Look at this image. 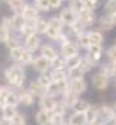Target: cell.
<instances>
[{
  "label": "cell",
  "mask_w": 116,
  "mask_h": 125,
  "mask_svg": "<svg viewBox=\"0 0 116 125\" xmlns=\"http://www.w3.org/2000/svg\"><path fill=\"white\" fill-rule=\"evenodd\" d=\"M100 73L105 74L107 79L113 76V64H103L102 68H100Z\"/></svg>",
  "instance_id": "42"
},
{
  "label": "cell",
  "mask_w": 116,
  "mask_h": 125,
  "mask_svg": "<svg viewBox=\"0 0 116 125\" xmlns=\"http://www.w3.org/2000/svg\"><path fill=\"white\" fill-rule=\"evenodd\" d=\"M7 6L13 13H22L23 7L26 6V0H10Z\"/></svg>",
  "instance_id": "20"
},
{
  "label": "cell",
  "mask_w": 116,
  "mask_h": 125,
  "mask_svg": "<svg viewBox=\"0 0 116 125\" xmlns=\"http://www.w3.org/2000/svg\"><path fill=\"white\" fill-rule=\"evenodd\" d=\"M62 6V0H49V9L51 10H58Z\"/></svg>",
  "instance_id": "52"
},
{
  "label": "cell",
  "mask_w": 116,
  "mask_h": 125,
  "mask_svg": "<svg viewBox=\"0 0 116 125\" xmlns=\"http://www.w3.org/2000/svg\"><path fill=\"white\" fill-rule=\"evenodd\" d=\"M23 50H25V47H18V48H12V50H9V57H10V60L20 62L22 54H23Z\"/></svg>",
  "instance_id": "29"
},
{
  "label": "cell",
  "mask_w": 116,
  "mask_h": 125,
  "mask_svg": "<svg viewBox=\"0 0 116 125\" xmlns=\"http://www.w3.org/2000/svg\"><path fill=\"white\" fill-rule=\"evenodd\" d=\"M81 61V57L80 55H76V57H71V58H67L65 60V65H67V70L70 68H74V67H78Z\"/></svg>",
  "instance_id": "37"
},
{
  "label": "cell",
  "mask_w": 116,
  "mask_h": 125,
  "mask_svg": "<svg viewBox=\"0 0 116 125\" xmlns=\"http://www.w3.org/2000/svg\"><path fill=\"white\" fill-rule=\"evenodd\" d=\"M9 1L10 0H1V3H4V4H9Z\"/></svg>",
  "instance_id": "57"
},
{
  "label": "cell",
  "mask_w": 116,
  "mask_h": 125,
  "mask_svg": "<svg viewBox=\"0 0 116 125\" xmlns=\"http://www.w3.org/2000/svg\"><path fill=\"white\" fill-rule=\"evenodd\" d=\"M62 102L67 105V106H70V108H73L77 102H78V99H80V94L77 93V92H74V90H71L70 87L65 90V93L62 94Z\"/></svg>",
  "instance_id": "12"
},
{
  "label": "cell",
  "mask_w": 116,
  "mask_h": 125,
  "mask_svg": "<svg viewBox=\"0 0 116 125\" xmlns=\"http://www.w3.org/2000/svg\"><path fill=\"white\" fill-rule=\"evenodd\" d=\"M115 116H116V106H115Z\"/></svg>",
  "instance_id": "58"
},
{
  "label": "cell",
  "mask_w": 116,
  "mask_h": 125,
  "mask_svg": "<svg viewBox=\"0 0 116 125\" xmlns=\"http://www.w3.org/2000/svg\"><path fill=\"white\" fill-rule=\"evenodd\" d=\"M22 16H23V19L25 21H36L38 18H41V15H39V10H38V7L32 3H26V6L23 7V12L20 13Z\"/></svg>",
  "instance_id": "6"
},
{
  "label": "cell",
  "mask_w": 116,
  "mask_h": 125,
  "mask_svg": "<svg viewBox=\"0 0 116 125\" xmlns=\"http://www.w3.org/2000/svg\"><path fill=\"white\" fill-rule=\"evenodd\" d=\"M48 28V19H44V18H38L35 21V33L38 35H45Z\"/></svg>",
  "instance_id": "21"
},
{
  "label": "cell",
  "mask_w": 116,
  "mask_h": 125,
  "mask_svg": "<svg viewBox=\"0 0 116 125\" xmlns=\"http://www.w3.org/2000/svg\"><path fill=\"white\" fill-rule=\"evenodd\" d=\"M105 10H106V15H110V16L116 13V0H107L105 4Z\"/></svg>",
  "instance_id": "41"
},
{
  "label": "cell",
  "mask_w": 116,
  "mask_h": 125,
  "mask_svg": "<svg viewBox=\"0 0 116 125\" xmlns=\"http://www.w3.org/2000/svg\"><path fill=\"white\" fill-rule=\"evenodd\" d=\"M33 4L38 7L39 12H49V0H33Z\"/></svg>",
  "instance_id": "35"
},
{
  "label": "cell",
  "mask_w": 116,
  "mask_h": 125,
  "mask_svg": "<svg viewBox=\"0 0 116 125\" xmlns=\"http://www.w3.org/2000/svg\"><path fill=\"white\" fill-rule=\"evenodd\" d=\"M99 112H100V108L97 106H90V109L86 112L87 116V122H94V121H99Z\"/></svg>",
  "instance_id": "26"
},
{
  "label": "cell",
  "mask_w": 116,
  "mask_h": 125,
  "mask_svg": "<svg viewBox=\"0 0 116 125\" xmlns=\"http://www.w3.org/2000/svg\"><path fill=\"white\" fill-rule=\"evenodd\" d=\"M67 108H68V106H67L64 102H58L57 105H55V108H54L52 112H54V114H58V115H64L65 111H67Z\"/></svg>",
  "instance_id": "46"
},
{
  "label": "cell",
  "mask_w": 116,
  "mask_h": 125,
  "mask_svg": "<svg viewBox=\"0 0 116 125\" xmlns=\"http://www.w3.org/2000/svg\"><path fill=\"white\" fill-rule=\"evenodd\" d=\"M99 118H102V124H105V122H109V121H112V119L115 118V111H113L110 106H107V105H103V106L100 108Z\"/></svg>",
  "instance_id": "15"
},
{
  "label": "cell",
  "mask_w": 116,
  "mask_h": 125,
  "mask_svg": "<svg viewBox=\"0 0 116 125\" xmlns=\"http://www.w3.org/2000/svg\"><path fill=\"white\" fill-rule=\"evenodd\" d=\"M0 92H1V87H0Z\"/></svg>",
  "instance_id": "59"
},
{
  "label": "cell",
  "mask_w": 116,
  "mask_h": 125,
  "mask_svg": "<svg viewBox=\"0 0 116 125\" xmlns=\"http://www.w3.org/2000/svg\"><path fill=\"white\" fill-rule=\"evenodd\" d=\"M113 125H116V124H113Z\"/></svg>",
  "instance_id": "61"
},
{
  "label": "cell",
  "mask_w": 116,
  "mask_h": 125,
  "mask_svg": "<svg viewBox=\"0 0 116 125\" xmlns=\"http://www.w3.org/2000/svg\"><path fill=\"white\" fill-rule=\"evenodd\" d=\"M83 1H84V0H83Z\"/></svg>",
  "instance_id": "62"
},
{
  "label": "cell",
  "mask_w": 116,
  "mask_h": 125,
  "mask_svg": "<svg viewBox=\"0 0 116 125\" xmlns=\"http://www.w3.org/2000/svg\"><path fill=\"white\" fill-rule=\"evenodd\" d=\"M62 1H65V0H62Z\"/></svg>",
  "instance_id": "60"
},
{
  "label": "cell",
  "mask_w": 116,
  "mask_h": 125,
  "mask_svg": "<svg viewBox=\"0 0 116 125\" xmlns=\"http://www.w3.org/2000/svg\"><path fill=\"white\" fill-rule=\"evenodd\" d=\"M55 41H57L58 44H59V47H61V45H64L65 42H68V41H70V36H68V33L62 32V33H61V35L58 36V38L55 39Z\"/></svg>",
  "instance_id": "50"
},
{
  "label": "cell",
  "mask_w": 116,
  "mask_h": 125,
  "mask_svg": "<svg viewBox=\"0 0 116 125\" xmlns=\"http://www.w3.org/2000/svg\"><path fill=\"white\" fill-rule=\"evenodd\" d=\"M99 3H100L99 0H84V6L90 10H96L99 7Z\"/></svg>",
  "instance_id": "48"
},
{
  "label": "cell",
  "mask_w": 116,
  "mask_h": 125,
  "mask_svg": "<svg viewBox=\"0 0 116 125\" xmlns=\"http://www.w3.org/2000/svg\"><path fill=\"white\" fill-rule=\"evenodd\" d=\"M78 48L80 47L77 44H74L73 41H68V42H65L64 45L59 47V54H61V57H64L67 60V58L78 55Z\"/></svg>",
  "instance_id": "4"
},
{
  "label": "cell",
  "mask_w": 116,
  "mask_h": 125,
  "mask_svg": "<svg viewBox=\"0 0 116 125\" xmlns=\"http://www.w3.org/2000/svg\"><path fill=\"white\" fill-rule=\"evenodd\" d=\"M78 21H80L81 23H84L86 26H90V25H93V23H94V21H96V16H94V10H90V9L84 7L81 12H78Z\"/></svg>",
  "instance_id": "10"
},
{
  "label": "cell",
  "mask_w": 116,
  "mask_h": 125,
  "mask_svg": "<svg viewBox=\"0 0 116 125\" xmlns=\"http://www.w3.org/2000/svg\"><path fill=\"white\" fill-rule=\"evenodd\" d=\"M86 124H88L86 112H74L70 118V125H86Z\"/></svg>",
  "instance_id": "19"
},
{
  "label": "cell",
  "mask_w": 116,
  "mask_h": 125,
  "mask_svg": "<svg viewBox=\"0 0 116 125\" xmlns=\"http://www.w3.org/2000/svg\"><path fill=\"white\" fill-rule=\"evenodd\" d=\"M16 114H18L16 112V106H13V105H4V106H1V116H4L7 119H12Z\"/></svg>",
  "instance_id": "27"
},
{
  "label": "cell",
  "mask_w": 116,
  "mask_h": 125,
  "mask_svg": "<svg viewBox=\"0 0 116 125\" xmlns=\"http://www.w3.org/2000/svg\"><path fill=\"white\" fill-rule=\"evenodd\" d=\"M91 84H93L94 89H97V90H106L107 86H109V79H107L105 74L97 73V74H94V76L91 77Z\"/></svg>",
  "instance_id": "9"
},
{
  "label": "cell",
  "mask_w": 116,
  "mask_h": 125,
  "mask_svg": "<svg viewBox=\"0 0 116 125\" xmlns=\"http://www.w3.org/2000/svg\"><path fill=\"white\" fill-rule=\"evenodd\" d=\"M4 45H6L9 50H12V48H18V47H22V39H20L18 35H15V33L12 32L10 36L7 38V41L4 42Z\"/></svg>",
  "instance_id": "22"
},
{
  "label": "cell",
  "mask_w": 116,
  "mask_h": 125,
  "mask_svg": "<svg viewBox=\"0 0 116 125\" xmlns=\"http://www.w3.org/2000/svg\"><path fill=\"white\" fill-rule=\"evenodd\" d=\"M76 38H77V45L81 47V48L88 50V47L91 45V42H90V36H88V32H83V33L77 35Z\"/></svg>",
  "instance_id": "24"
},
{
  "label": "cell",
  "mask_w": 116,
  "mask_h": 125,
  "mask_svg": "<svg viewBox=\"0 0 116 125\" xmlns=\"http://www.w3.org/2000/svg\"><path fill=\"white\" fill-rule=\"evenodd\" d=\"M86 25L84 23H81L80 21H77L76 23H73L71 26H70V29H71V33L74 35V36H77V35H80V33H83V32H86Z\"/></svg>",
  "instance_id": "30"
},
{
  "label": "cell",
  "mask_w": 116,
  "mask_h": 125,
  "mask_svg": "<svg viewBox=\"0 0 116 125\" xmlns=\"http://www.w3.org/2000/svg\"><path fill=\"white\" fill-rule=\"evenodd\" d=\"M10 33H12V32L9 31L7 28H4V26L0 23V42H3V44H4V42L7 41V38L10 36Z\"/></svg>",
  "instance_id": "45"
},
{
  "label": "cell",
  "mask_w": 116,
  "mask_h": 125,
  "mask_svg": "<svg viewBox=\"0 0 116 125\" xmlns=\"http://www.w3.org/2000/svg\"><path fill=\"white\" fill-rule=\"evenodd\" d=\"M0 125H10V119H7L4 116H0Z\"/></svg>",
  "instance_id": "53"
},
{
  "label": "cell",
  "mask_w": 116,
  "mask_h": 125,
  "mask_svg": "<svg viewBox=\"0 0 116 125\" xmlns=\"http://www.w3.org/2000/svg\"><path fill=\"white\" fill-rule=\"evenodd\" d=\"M32 61H33V52L25 48L23 54H22V58H20V62L22 64H32Z\"/></svg>",
  "instance_id": "38"
},
{
  "label": "cell",
  "mask_w": 116,
  "mask_h": 125,
  "mask_svg": "<svg viewBox=\"0 0 116 125\" xmlns=\"http://www.w3.org/2000/svg\"><path fill=\"white\" fill-rule=\"evenodd\" d=\"M64 115H58L52 112V116H51V125H62L64 124V119H62Z\"/></svg>",
  "instance_id": "47"
},
{
  "label": "cell",
  "mask_w": 116,
  "mask_h": 125,
  "mask_svg": "<svg viewBox=\"0 0 116 125\" xmlns=\"http://www.w3.org/2000/svg\"><path fill=\"white\" fill-rule=\"evenodd\" d=\"M58 18L61 19V22L64 23V26H68V28H70L73 23H76V22L78 21V13H77L76 10H73V9L68 6V7H65V9H61Z\"/></svg>",
  "instance_id": "3"
},
{
  "label": "cell",
  "mask_w": 116,
  "mask_h": 125,
  "mask_svg": "<svg viewBox=\"0 0 116 125\" xmlns=\"http://www.w3.org/2000/svg\"><path fill=\"white\" fill-rule=\"evenodd\" d=\"M70 7L78 13V12H81L86 6H84V1H83V0H70Z\"/></svg>",
  "instance_id": "40"
},
{
  "label": "cell",
  "mask_w": 116,
  "mask_h": 125,
  "mask_svg": "<svg viewBox=\"0 0 116 125\" xmlns=\"http://www.w3.org/2000/svg\"><path fill=\"white\" fill-rule=\"evenodd\" d=\"M32 67H33L36 71H39V73H47V71L51 68V61H49L48 58H45L44 55H39V57L33 58Z\"/></svg>",
  "instance_id": "7"
},
{
  "label": "cell",
  "mask_w": 116,
  "mask_h": 125,
  "mask_svg": "<svg viewBox=\"0 0 116 125\" xmlns=\"http://www.w3.org/2000/svg\"><path fill=\"white\" fill-rule=\"evenodd\" d=\"M90 106H91V105H90L87 100H84V99H78V102H77L73 108H74L76 112H87V111L90 109Z\"/></svg>",
  "instance_id": "32"
},
{
  "label": "cell",
  "mask_w": 116,
  "mask_h": 125,
  "mask_svg": "<svg viewBox=\"0 0 116 125\" xmlns=\"http://www.w3.org/2000/svg\"><path fill=\"white\" fill-rule=\"evenodd\" d=\"M106 55H107V58H109L112 62H116V44L113 45V47H110V48L107 50Z\"/></svg>",
  "instance_id": "49"
},
{
  "label": "cell",
  "mask_w": 116,
  "mask_h": 125,
  "mask_svg": "<svg viewBox=\"0 0 116 125\" xmlns=\"http://www.w3.org/2000/svg\"><path fill=\"white\" fill-rule=\"evenodd\" d=\"M29 92L32 94H35V96H39V97H41V96H44L45 93H48V89L44 87L38 80H36V82L33 80V82H30V84H29Z\"/></svg>",
  "instance_id": "17"
},
{
  "label": "cell",
  "mask_w": 116,
  "mask_h": 125,
  "mask_svg": "<svg viewBox=\"0 0 116 125\" xmlns=\"http://www.w3.org/2000/svg\"><path fill=\"white\" fill-rule=\"evenodd\" d=\"M49 76H51V79H52V82H54V83L68 80V74L65 73V70H52Z\"/></svg>",
  "instance_id": "25"
},
{
  "label": "cell",
  "mask_w": 116,
  "mask_h": 125,
  "mask_svg": "<svg viewBox=\"0 0 116 125\" xmlns=\"http://www.w3.org/2000/svg\"><path fill=\"white\" fill-rule=\"evenodd\" d=\"M4 77L13 87H22L25 83V68L22 65H10L4 70Z\"/></svg>",
  "instance_id": "1"
},
{
  "label": "cell",
  "mask_w": 116,
  "mask_h": 125,
  "mask_svg": "<svg viewBox=\"0 0 116 125\" xmlns=\"http://www.w3.org/2000/svg\"><path fill=\"white\" fill-rule=\"evenodd\" d=\"M18 103H19V96L15 93V92L9 90L7 97H6V105H13V106H16Z\"/></svg>",
  "instance_id": "39"
},
{
  "label": "cell",
  "mask_w": 116,
  "mask_h": 125,
  "mask_svg": "<svg viewBox=\"0 0 116 125\" xmlns=\"http://www.w3.org/2000/svg\"><path fill=\"white\" fill-rule=\"evenodd\" d=\"M113 26H115V22L110 15H103L99 18V29L100 31H112Z\"/></svg>",
  "instance_id": "14"
},
{
  "label": "cell",
  "mask_w": 116,
  "mask_h": 125,
  "mask_svg": "<svg viewBox=\"0 0 116 125\" xmlns=\"http://www.w3.org/2000/svg\"><path fill=\"white\" fill-rule=\"evenodd\" d=\"M51 68L52 70H65L67 65H65V58L64 57H57L51 61Z\"/></svg>",
  "instance_id": "31"
},
{
  "label": "cell",
  "mask_w": 116,
  "mask_h": 125,
  "mask_svg": "<svg viewBox=\"0 0 116 125\" xmlns=\"http://www.w3.org/2000/svg\"><path fill=\"white\" fill-rule=\"evenodd\" d=\"M23 47L29 51H36L38 48H41V36L38 33H30L26 38H23Z\"/></svg>",
  "instance_id": "5"
},
{
  "label": "cell",
  "mask_w": 116,
  "mask_h": 125,
  "mask_svg": "<svg viewBox=\"0 0 116 125\" xmlns=\"http://www.w3.org/2000/svg\"><path fill=\"white\" fill-rule=\"evenodd\" d=\"M4 28H7L10 32H15L13 31V21H12V16H4L1 18V22H0Z\"/></svg>",
  "instance_id": "44"
},
{
  "label": "cell",
  "mask_w": 116,
  "mask_h": 125,
  "mask_svg": "<svg viewBox=\"0 0 116 125\" xmlns=\"http://www.w3.org/2000/svg\"><path fill=\"white\" fill-rule=\"evenodd\" d=\"M87 57L96 64V62L100 60V57H102V45H90L88 47V55Z\"/></svg>",
  "instance_id": "18"
},
{
  "label": "cell",
  "mask_w": 116,
  "mask_h": 125,
  "mask_svg": "<svg viewBox=\"0 0 116 125\" xmlns=\"http://www.w3.org/2000/svg\"><path fill=\"white\" fill-rule=\"evenodd\" d=\"M55 105H57V100H55L54 94L45 93L44 96H41V100H39L41 109H44V111H54Z\"/></svg>",
  "instance_id": "8"
},
{
  "label": "cell",
  "mask_w": 116,
  "mask_h": 125,
  "mask_svg": "<svg viewBox=\"0 0 116 125\" xmlns=\"http://www.w3.org/2000/svg\"><path fill=\"white\" fill-rule=\"evenodd\" d=\"M68 79H83V76H84V71L80 68V65L78 67H74V68H70L68 70Z\"/></svg>",
  "instance_id": "33"
},
{
  "label": "cell",
  "mask_w": 116,
  "mask_h": 125,
  "mask_svg": "<svg viewBox=\"0 0 116 125\" xmlns=\"http://www.w3.org/2000/svg\"><path fill=\"white\" fill-rule=\"evenodd\" d=\"M91 67H94V62L91 61L88 57H83L81 61H80V68H81L84 73H87V71L91 70Z\"/></svg>",
  "instance_id": "36"
},
{
  "label": "cell",
  "mask_w": 116,
  "mask_h": 125,
  "mask_svg": "<svg viewBox=\"0 0 116 125\" xmlns=\"http://www.w3.org/2000/svg\"><path fill=\"white\" fill-rule=\"evenodd\" d=\"M18 96H19V103H22L25 106H30L33 103V94L29 90H22Z\"/></svg>",
  "instance_id": "23"
},
{
  "label": "cell",
  "mask_w": 116,
  "mask_h": 125,
  "mask_svg": "<svg viewBox=\"0 0 116 125\" xmlns=\"http://www.w3.org/2000/svg\"><path fill=\"white\" fill-rule=\"evenodd\" d=\"M10 125H26V119H25L23 115L16 114V115L10 119Z\"/></svg>",
  "instance_id": "43"
},
{
  "label": "cell",
  "mask_w": 116,
  "mask_h": 125,
  "mask_svg": "<svg viewBox=\"0 0 116 125\" xmlns=\"http://www.w3.org/2000/svg\"><path fill=\"white\" fill-rule=\"evenodd\" d=\"M38 82H39L44 87H47V89H49V86L52 84V79H51V76L47 74V73H41V76L38 77Z\"/></svg>",
  "instance_id": "34"
},
{
  "label": "cell",
  "mask_w": 116,
  "mask_h": 125,
  "mask_svg": "<svg viewBox=\"0 0 116 125\" xmlns=\"http://www.w3.org/2000/svg\"><path fill=\"white\" fill-rule=\"evenodd\" d=\"M9 93V89L6 87H1V92H0V106H4L6 105V97Z\"/></svg>",
  "instance_id": "51"
},
{
  "label": "cell",
  "mask_w": 116,
  "mask_h": 125,
  "mask_svg": "<svg viewBox=\"0 0 116 125\" xmlns=\"http://www.w3.org/2000/svg\"><path fill=\"white\" fill-rule=\"evenodd\" d=\"M88 36H90L91 45H102V42H103V33H102L100 31L88 32Z\"/></svg>",
  "instance_id": "28"
},
{
  "label": "cell",
  "mask_w": 116,
  "mask_h": 125,
  "mask_svg": "<svg viewBox=\"0 0 116 125\" xmlns=\"http://www.w3.org/2000/svg\"><path fill=\"white\" fill-rule=\"evenodd\" d=\"M112 19H113V22H115V25H116V13H113V15H112Z\"/></svg>",
  "instance_id": "56"
},
{
  "label": "cell",
  "mask_w": 116,
  "mask_h": 125,
  "mask_svg": "<svg viewBox=\"0 0 116 125\" xmlns=\"http://www.w3.org/2000/svg\"><path fill=\"white\" fill-rule=\"evenodd\" d=\"M51 116H52V111L41 109L36 114L35 119H36V124H39V125H51Z\"/></svg>",
  "instance_id": "16"
},
{
  "label": "cell",
  "mask_w": 116,
  "mask_h": 125,
  "mask_svg": "<svg viewBox=\"0 0 116 125\" xmlns=\"http://www.w3.org/2000/svg\"><path fill=\"white\" fill-rule=\"evenodd\" d=\"M113 76H116V62H113Z\"/></svg>",
  "instance_id": "55"
},
{
  "label": "cell",
  "mask_w": 116,
  "mask_h": 125,
  "mask_svg": "<svg viewBox=\"0 0 116 125\" xmlns=\"http://www.w3.org/2000/svg\"><path fill=\"white\" fill-rule=\"evenodd\" d=\"M62 29H64V23L61 22V19L58 16H52L48 19V28H47V32H45V36H48L49 39L55 41L58 36L62 33Z\"/></svg>",
  "instance_id": "2"
},
{
  "label": "cell",
  "mask_w": 116,
  "mask_h": 125,
  "mask_svg": "<svg viewBox=\"0 0 116 125\" xmlns=\"http://www.w3.org/2000/svg\"><path fill=\"white\" fill-rule=\"evenodd\" d=\"M41 55H44L45 58H48L49 61H52L54 58L58 57V51L51 44H44V45H41Z\"/></svg>",
  "instance_id": "13"
},
{
  "label": "cell",
  "mask_w": 116,
  "mask_h": 125,
  "mask_svg": "<svg viewBox=\"0 0 116 125\" xmlns=\"http://www.w3.org/2000/svg\"><path fill=\"white\" fill-rule=\"evenodd\" d=\"M90 125H103L100 121H94V122H90Z\"/></svg>",
  "instance_id": "54"
},
{
  "label": "cell",
  "mask_w": 116,
  "mask_h": 125,
  "mask_svg": "<svg viewBox=\"0 0 116 125\" xmlns=\"http://www.w3.org/2000/svg\"><path fill=\"white\" fill-rule=\"evenodd\" d=\"M68 87L71 90L77 92L78 94H81L87 90V83L84 79H70L68 80Z\"/></svg>",
  "instance_id": "11"
}]
</instances>
